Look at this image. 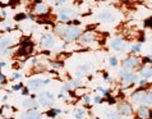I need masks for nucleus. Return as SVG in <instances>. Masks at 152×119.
Listing matches in <instances>:
<instances>
[{
	"label": "nucleus",
	"mask_w": 152,
	"mask_h": 119,
	"mask_svg": "<svg viewBox=\"0 0 152 119\" xmlns=\"http://www.w3.org/2000/svg\"><path fill=\"white\" fill-rule=\"evenodd\" d=\"M79 33H81V30L78 28V27H70V28H68L67 32H65V40L67 41H72V40L77 39L78 36H79Z\"/></svg>",
	"instance_id": "1"
},
{
	"label": "nucleus",
	"mask_w": 152,
	"mask_h": 119,
	"mask_svg": "<svg viewBox=\"0 0 152 119\" xmlns=\"http://www.w3.org/2000/svg\"><path fill=\"white\" fill-rule=\"evenodd\" d=\"M38 101H40V104L41 105H50L51 104V101H53V95L51 94H42V95H40L38 96Z\"/></svg>",
	"instance_id": "2"
},
{
	"label": "nucleus",
	"mask_w": 152,
	"mask_h": 119,
	"mask_svg": "<svg viewBox=\"0 0 152 119\" xmlns=\"http://www.w3.org/2000/svg\"><path fill=\"white\" fill-rule=\"evenodd\" d=\"M138 63H139V60L137 59V58L130 56V58H128V59L124 61V67H125L127 69H133V68H135V67L138 65Z\"/></svg>",
	"instance_id": "3"
},
{
	"label": "nucleus",
	"mask_w": 152,
	"mask_h": 119,
	"mask_svg": "<svg viewBox=\"0 0 152 119\" xmlns=\"http://www.w3.org/2000/svg\"><path fill=\"white\" fill-rule=\"evenodd\" d=\"M53 44H54V37H53L51 35H49V33H46V35L42 37V40H41V45H42L44 48H51Z\"/></svg>",
	"instance_id": "4"
},
{
	"label": "nucleus",
	"mask_w": 152,
	"mask_h": 119,
	"mask_svg": "<svg viewBox=\"0 0 152 119\" xmlns=\"http://www.w3.org/2000/svg\"><path fill=\"white\" fill-rule=\"evenodd\" d=\"M72 15H73V10H70V9H61L59 12V18L63 20L70 19Z\"/></svg>",
	"instance_id": "5"
},
{
	"label": "nucleus",
	"mask_w": 152,
	"mask_h": 119,
	"mask_svg": "<svg viewBox=\"0 0 152 119\" xmlns=\"http://www.w3.org/2000/svg\"><path fill=\"white\" fill-rule=\"evenodd\" d=\"M150 115H151V113H150L147 106H141L138 109V118L139 119H148Z\"/></svg>",
	"instance_id": "6"
},
{
	"label": "nucleus",
	"mask_w": 152,
	"mask_h": 119,
	"mask_svg": "<svg viewBox=\"0 0 152 119\" xmlns=\"http://www.w3.org/2000/svg\"><path fill=\"white\" fill-rule=\"evenodd\" d=\"M111 48L115 50H118V51H123L125 48H127V44H124L122 40H119V39H116L113 41V44H111Z\"/></svg>",
	"instance_id": "7"
},
{
	"label": "nucleus",
	"mask_w": 152,
	"mask_h": 119,
	"mask_svg": "<svg viewBox=\"0 0 152 119\" xmlns=\"http://www.w3.org/2000/svg\"><path fill=\"white\" fill-rule=\"evenodd\" d=\"M119 111L122 115H130L132 114V106L129 104H122L119 106Z\"/></svg>",
	"instance_id": "8"
},
{
	"label": "nucleus",
	"mask_w": 152,
	"mask_h": 119,
	"mask_svg": "<svg viewBox=\"0 0 152 119\" xmlns=\"http://www.w3.org/2000/svg\"><path fill=\"white\" fill-rule=\"evenodd\" d=\"M119 76L123 79H125L127 82H133L134 79H135V76H134V74H132L130 72H125V70L119 72Z\"/></svg>",
	"instance_id": "9"
},
{
	"label": "nucleus",
	"mask_w": 152,
	"mask_h": 119,
	"mask_svg": "<svg viewBox=\"0 0 152 119\" xmlns=\"http://www.w3.org/2000/svg\"><path fill=\"white\" fill-rule=\"evenodd\" d=\"M49 81H40V79H33L29 82V89H37L38 86H41V83H48Z\"/></svg>",
	"instance_id": "10"
},
{
	"label": "nucleus",
	"mask_w": 152,
	"mask_h": 119,
	"mask_svg": "<svg viewBox=\"0 0 152 119\" xmlns=\"http://www.w3.org/2000/svg\"><path fill=\"white\" fill-rule=\"evenodd\" d=\"M67 30H68V26H67V24H60V26H57V27H56L57 35H65Z\"/></svg>",
	"instance_id": "11"
},
{
	"label": "nucleus",
	"mask_w": 152,
	"mask_h": 119,
	"mask_svg": "<svg viewBox=\"0 0 152 119\" xmlns=\"http://www.w3.org/2000/svg\"><path fill=\"white\" fill-rule=\"evenodd\" d=\"M26 119H40V114L37 111H29L27 114V117H26Z\"/></svg>",
	"instance_id": "12"
},
{
	"label": "nucleus",
	"mask_w": 152,
	"mask_h": 119,
	"mask_svg": "<svg viewBox=\"0 0 152 119\" xmlns=\"http://www.w3.org/2000/svg\"><path fill=\"white\" fill-rule=\"evenodd\" d=\"M92 40H93V33H91V32H90V33H87L86 36L82 37V42L86 44V41H92Z\"/></svg>",
	"instance_id": "13"
},
{
	"label": "nucleus",
	"mask_w": 152,
	"mask_h": 119,
	"mask_svg": "<svg viewBox=\"0 0 152 119\" xmlns=\"http://www.w3.org/2000/svg\"><path fill=\"white\" fill-rule=\"evenodd\" d=\"M83 117H85V110L83 109L76 110V118L77 119H81V118H83Z\"/></svg>",
	"instance_id": "14"
},
{
	"label": "nucleus",
	"mask_w": 152,
	"mask_h": 119,
	"mask_svg": "<svg viewBox=\"0 0 152 119\" xmlns=\"http://www.w3.org/2000/svg\"><path fill=\"white\" fill-rule=\"evenodd\" d=\"M9 45V40L8 39H4L1 42H0V49H4L5 46H8Z\"/></svg>",
	"instance_id": "15"
},
{
	"label": "nucleus",
	"mask_w": 152,
	"mask_h": 119,
	"mask_svg": "<svg viewBox=\"0 0 152 119\" xmlns=\"http://www.w3.org/2000/svg\"><path fill=\"white\" fill-rule=\"evenodd\" d=\"M23 106H26V108H27V106H29V108H31V106H35V102L31 101V100H26V101H23Z\"/></svg>",
	"instance_id": "16"
},
{
	"label": "nucleus",
	"mask_w": 152,
	"mask_h": 119,
	"mask_svg": "<svg viewBox=\"0 0 152 119\" xmlns=\"http://www.w3.org/2000/svg\"><path fill=\"white\" fill-rule=\"evenodd\" d=\"M107 119H122V118H120V115H118L115 113H111V114L107 115Z\"/></svg>",
	"instance_id": "17"
},
{
	"label": "nucleus",
	"mask_w": 152,
	"mask_h": 119,
	"mask_svg": "<svg viewBox=\"0 0 152 119\" xmlns=\"http://www.w3.org/2000/svg\"><path fill=\"white\" fill-rule=\"evenodd\" d=\"M110 63H111V65H116V64H118V60H116V58H114V56H111V58H110Z\"/></svg>",
	"instance_id": "18"
},
{
	"label": "nucleus",
	"mask_w": 152,
	"mask_h": 119,
	"mask_svg": "<svg viewBox=\"0 0 152 119\" xmlns=\"http://www.w3.org/2000/svg\"><path fill=\"white\" fill-rule=\"evenodd\" d=\"M142 73H143V76H144V77H148V76L151 74V70H150V69H144V70H142Z\"/></svg>",
	"instance_id": "19"
},
{
	"label": "nucleus",
	"mask_w": 152,
	"mask_h": 119,
	"mask_svg": "<svg viewBox=\"0 0 152 119\" xmlns=\"http://www.w3.org/2000/svg\"><path fill=\"white\" fill-rule=\"evenodd\" d=\"M24 17H26L24 14H19V15H15V19H17V20H18V19H23Z\"/></svg>",
	"instance_id": "20"
},
{
	"label": "nucleus",
	"mask_w": 152,
	"mask_h": 119,
	"mask_svg": "<svg viewBox=\"0 0 152 119\" xmlns=\"http://www.w3.org/2000/svg\"><path fill=\"white\" fill-rule=\"evenodd\" d=\"M138 50H141V44H139V45H137V46H134V48H133V51H138Z\"/></svg>",
	"instance_id": "21"
},
{
	"label": "nucleus",
	"mask_w": 152,
	"mask_h": 119,
	"mask_svg": "<svg viewBox=\"0 0 152 119\" xmlns=\"http://www.w3.org/2000/svg\"><path fill=\"white\" fill-rule=\"evenodd\" d=\"M53 64H54V67H60V65H61V64H60V63H57V61L53 63Z\"/></svg>",
	"instance_id": "22"
},
{
	"label": "nucleus",
	"mask_w": 152,
	"mask_h": 119,
	"mask_svg": "<svg viewBox=\"0 0 152 119\" xmlns=\"http://www.w3.org/2000/svg\"><path fill=\"white\" fill-rule=\"evenodd\" d=\"M95 101H96V102H101V99H100V97H96Z\"/></svg>",
	"instance_id": "23"
},
{
	"label": "nucleus",
	"mask_w": 152,
	"mask_h": 119,
	"mask_svg": "<svg viewBox=\"0 0 152 119\" xmlns=\"http://www.w3.org/2000/svg\"><path fill=\"white\" fill-rule=\"evenodd\" d=\"M20 87H22V86H20V85H17V86H15V87H14V90H19V89H20Z\"/></svg>",
	"instance_id": "24"
},
{
	"label": "nucleus",
	"mask_w": 152,
	"mask_h": 119,
	"mask_svg": "<svg viewBox=\"0 0 152 119\" xmlns=\"http://www.w3.org/2000/svg\"><path fill=\"white\" fill-rule=\"evenodd\" d=\"M1 81H4V77H3V76L0 74V82H1Z\"/></svg>",
	"instance_id": "25"
}]
</instances>
